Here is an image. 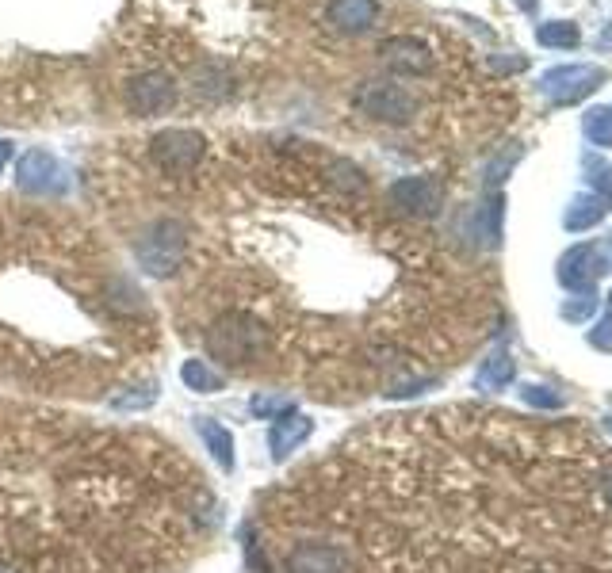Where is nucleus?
Wrapping results in <instances>:
<instances>
[{"instance_id": "nucleus-1", "label": "nucleus", "mask_w": 612, "mask_h": 573, "mask_svg": "<svg viewBox=\"0 0 612 573\" xmlns=\"http://www.w3.org/2000/svg\"><path fill=\"white\" fill-rule=\"evenodd\" d=\"M207 356L219 363H253L264 356V325L249 314H222L211 329H207Z\"/></svg>"}, {"instance_id": "nucleus-2", "label": "nucleus", "mask_w": 612, "mask_h": 573, "mask_svg": "<svg viewBox=\"0 0 612 573\" xmlns=\"http://www.w3.org/2000/svg\"><path fill=\"white\" fill-rule=\"evenodd\" d=\"M184 249H188V237H184V226L173 222V218H157L153 226L142 230L138 237V264L142 272L153 279L173 276L184 260Z\"/></svg>"}, {"instance_id": "nucleus-3", "label": "nucleus", "mask_w": 612, "mask_h": 573, "mask_svg": "<svg viewBox=\"0 0 612 573\" xmlns=\"http://www.w3.org/2000/svg\"><path fill=\"white\" fill-rule=\"evenodd\" d=\"M203 149H207V138L199 130H161L150 142V157L153 165L169 176H180V172H192L203 161Z\"/></svg>"}, {"instance_id": "nucleus-4", "label": "nucleus", "mask_w": 612, "mask_h": 573, "mask_svg": "<svg viewBox=\"0 0 612 573\" xmlns=\"http://www.w3.org/2000/svg\"><path fill=\"white\" fill-rule=\"evenodd\" d=\"M356 107L364 111V115H372L379 123H410L417 111V100L406 92L402 85H394V81H368L364 88H356Z\"/></svg>"}, {"instance_id": "nucleus-5", "label": "nucleus", "mask_w": 612, "mask_h": 573, "mask_svg": "<svg viewBox=\"0 0 612 573\" xmlns=\"http://www.w3.org/2000/svg\"><path fill=\"white\" fill-rule=\"evenodd\" d=\"M609 81V73L601 65H559L544 73V92L551 104H578L582 96H590Z\"/></svg>"}, {"instance_id": "nucleus-6", "label": "nucleus", "mask_w": 612, "mask_h": 573, "mask_svg": "<svg viewBox=\"0 0 612 573\" xmlns=\"http://www.w3.org/2000/svg\"><path fill=\"white\" fill-rule=\"evenodd\" d=\"M16 184L31 195H62L66 191V169L50 149H27L16 161Z\"/></svg>"}, {"instance_id": "nucleus-7", "label": "nucleus", "mask_w": 612, "mask_h": 573, "mask_svg": "<svg viewBox=\"0 0 612 573\" xmlns=\"http://www.w3.org/2000/svg\"><path fill=\"white\" fill-rule=\"evenodd\" d=\"M127 107L134 115H165L176 104V85L165 73H142L127 85Z\"/></svg>"}, {"instance_id": "nucleus-8", "label": "nucleus", "mask_w": 612, "mask_h": 573, "mask_svg": "<svg viewBox=\"0 0 612 573\" xmlns=\"http://www.w3.org/2000/svg\"><path fill=\"white\" fill-rule=\"evenodd\" d=\"M391 203L410 218H433L440 211V184L433 176H402L391 184Z\"/></svg>"}, {"instance_id": "nucleus-9", "label": "nucleus", "mask_w": 612, "mask_h": 573, "mask_svg": "<svg viewBox=\"0 0 612 573\" xmlns=\"http://www.w3.org/2000/svg\"><path fill=\"white\" fill-rule=\"evenodd\" d=\"M287 573H352V558L333 543H303L287 554Z\"/></svg>"}, {"instance_id": "nucleus-10", "label": "nucleus", "mask_w": 612, "mask_h": 573, "mask_svg": "<svg viewBox=\"0 0 612 573\" xmlns=\"http://www.w3.org/2000/svg\"><path fill=\"white\" fill-rule=\"evenodd\" d=\"M379 58L391 65L394 73H429V65H433V54H429V46L414 39V35H394L387 43L379 46Z\"/></svg>"}, {"instance_id": "nucleus-11", "label": "nucleus", "mask_w": 612, "mask_h": 573, "mask_svg": "<svg viewBox=\"0 0 612 573\" xmlns=\"http://www.w3.org/2000/svg\"><path fill=\"white\" fill-rule=\"evenodd\" d=\"M310 432H314V421H310L306 413H295V409H291L284 417H276L272 428H268V451H272V459L284 463L295 447H303L306 440H310Z\"/></svg>"}, {"instance_id": "nucleus-12", "label": "nucleus", "mask_w": 612, "mask_h": 573, "mask_svg": "<svg viewBox=\"0 0 612 573\" xmlns=\"http://www.w3.org/2000/svg\"><path fill=\"white\" fill-rule=\"evenodd\" d=\"M326 16L337 31L360 35V31H372L379 20V0H333Z\"/></svg>"}, {"instance_id": "nucleus-13", "label": "nucleus", "mask_w": 612, "mask_h": 573, "mask_svg": "<svg viewBox=\"0 0 612 573\" xmlns=\"http://www.w3.org/2000/svg\"><path fill=\"white\" fill-rule=\"evenodd\" d=\"M593 268H590V249L586 245H574L570 253H563L559 260V283L578 291V295H593Z\"/></svg>"}, {"instance_id": "nucleus-14", "label": "nucleus", "mask_w": 612, "mask_h": 573, "mask_svg": "<svg viewBox=\"0 0 612 573\" xmlns=\"http://www.w3.org/2000/svg\"><path fill=\"white\" fill-rule=\"evenodd\" d=\"M199 436H203V444H207V451H211V459L230 474L234 463H238V455H234V436H230L219 421H211V417L199 421Z\"/></svg>"}, {"instance_id": "nucleus-15", "label": "nucleus", "mask_w": 612, "mask_h": 573, "mask_svg": "<svg viewBox=\"0 0 612 573\" xmlns=\"http://www.w3.org/2000/svg\"><path fill=\"white\" fill-rule=\"evenodd\" d=\"M609 214V207H605V199L601 195H578V199H570V207H567V230L570 234H578V230H593L601 218Z\"/></svg>"}, {"instance_id": "nucleus-16", "label": "nucleus", "mask_w": 612, "mask_h": 573, "mask_svg": "<svg viewBox=\"0 0 612 573\" xmlns=\"http://www.w3.org/2000/svg\"><path fill=\"white\" fill-rule=\"evenodd\" d=\"M180 382H184L188 390H196V394H219L222 386H226L222 375L207 360H184V367H180Z\"/></svg>"}, {"instance_id": "nucleus-17", "label": "nucleus", "mask_w": 612, "mask_h": 573, "mask_svg": "<svg viewBox=\"0 0 612 573\" xmlns=\"http://www.w3.org/2000/svg\"><path fill=\"white\" fill-rule=\"evenodd\" d=\"M513 375H517V363L509 360L505 352H494L490 360H482L479 375H475V386L479 390H502V386L513 382Z\"/></svg>"}, {"instance_id": "nucleus-18", "label": "nucleus", "mask_w": 612, "mask_h": 573, "mask_svg": "<svg viewBox=\"0 0 612 573\" xmlns=\"http://www.w3.org/2000/svg\"><path fill=\"white\" fill-rule=\"evenodd\" d=\"M536 39H540V46H551V50H574V46L582 43V31H578V23L570 20H551L540 23Z\"/></svg>"}, {"instance_id": "nucleus-19", "label": "nucleus", "mask_w": 612, "mask_h": 573, "mask_svg": "<svg viewBox=\"0 0 612 573\" xmlns=\"http://www.w3.org/2000/svg\"><path fill=\"white\" fill-rule=\"evenodd\" d=\"M157 402V382H142V386H131L127 394H115L111 398V409L115 413H142V409H150V405Z\"/></svg>"}, {"instance_id": "nucleus-20", "label": "nucleus", "mask_w": 612, "mask_h": 573, "mask_svg": "<svg viewBox=\"0 0 612 573\" xmlns=\"http://www.w3.org/2000/svg\"><path fill=\"white\" fill-rule=\"evenodd\" d=\"M582 130H586V138L597 149H612V107H593V111H586Z\"/></svg>"}, {"instance_id": "nucleus-21", "label": "nucleus", "mask_w": 612, "mask_h": 573, "mask_svg": "<svg viewBox=\"0 0 612 573\" xmlns=\"http://www.w3.org/2000/svg\"><path fill=\"white\" fill-rule=\"evenodd\" d=\"M295 409V402L291 398H280V394H253V402H249V413L257 417V421H276V417H284V413H291Z\"/></svg>"}, {"instance_id": "nucleus-22", "label": "nucleus", "mask_w": 612, "mask_h": 573, "mask_svg": "<svg viewBox=\"0 0 612 573\" xmlns=\"http://www.w3.org/2000/svg\"><path fill=\"white\" fill-rule=\"evenodd\" d=\"M586 172H590V184L597 188L593 195H601V199H605V207H609V203H612V169H609V165H601L597 157H586Z\"/></svg>"}, {"instance_id": "nucleus-23", "label": "nucleus", "mask_w": 612, "mask_h": 573, "mask_svg": "<svg viewBox=\"0 0 612 573\" xmlns=\"http://www.w3.org/2000/svg\"><path fill=\"white\" fill-rule=\"evenodd\" d=\"M590 249V268H593V276H605L612 268V234L609 237H601V241H593V245H586Z\"/></svg>"}, {"instance_id": "nucleus-24", "label": "nucleus", "mask_w": 612, "mask_h": 573, "mask_svg": "<svg viewBox=\"0 0 612 573\" xmlns=\"http://www.w3.org/2000/svg\"><path fill=\"white\" fill-rule=\"evenodd\" d=\"M521 398L528 405H536V409H555V405H563V398L555 394V390H547V386H521Z\"/></svg>"}, {"instance_id": "nucleus-25", "label": "nucleus", "mask_w": 612, "mask_h": 573, "mask_svg": "<svg viewBox=\"0 0 612 573\" xmlns=\"http://www.w3.org/2000/svg\"><path fill=\"white\" fill-rule=\"evenodd\" d=\"M517 157H521V146L505 149L502 157H498V161H494V165L486 169V184H502V180H505V172L513 169V161H517Z\"/></svg>"}, {"instance_id": "nucleus-26", "label": "nucleus", "mask_w": 612, "mask_h": 573, "mask_svg": "<svg viewBox=\"0 0 612 573\" xmlns=\"http://www.w3.org/2000/svg\"><path fill=\"white\" fill-rule=\"evenodd\" d=\"M593 306H597V298H593V295L574 298V302H567V306H563V318H570V321L590 318V314H593Z\"/></svg>"}, {"instance_id": "nucleus-27", "label": "nucleus", "mask_w": 612, "mask_h": 573, "mask_svg": "<svg viewBox=\"0 0 612 573\" xmlns=\"http://www.w3.org/2000/svg\"><path fill=\"white\" fill-rule=\"evenodd\" d=\"M590 344L593 348H601V352H612V314L597 321V329L590 333Z\"/></svg>"}, {"instance_id": "nucleus-28", "label": "nucleus", "mask_w": 612, "mask_h": 573, "mask_svg": "<svg viewBox=\"0 0 612 573\" xmlns=\"http://www.w3.org/2000/svg\"><path fill=\"white\" fill-rule=\"evenodd\" d=\"M8 161H12V142H4V138H0V169H4Z\"/></svg>"}, {"instance_id": "nucleus-29", "label": "nucleus", "mask_w": 612, "mask_h": 573, "mask_svg": "<svg viewBox=\"0 0 612 573\" xmlns=\"http://www.w3.org/2000/svg\"><path fill=\"white\" fill-rule=\"evenodd\" d=\"M597 46H601V50H609V46H612V23L605 27V35H601V43H597Z\"/></svg>"}, {"instance_id": "nucleus-30", "label": "nucleus", "mask_w": 612, "mask_h": 573, "mask_svg": "<svg viewBox=\"0 0 612 573\" xmlns=\"http://www.w3.org/2000/svg\"><path fill=\"white\" fill-rule=\"evenodd\" d=\"M0 573H16V570H8V566H4V562H0Z\"/></svg>"}, {"instance_id": "nucleus-31", "label": "nucleus", "mask_w": 612, "mask_h": 573, "mask_svg": "<svg viewBox=\"0 0 612 573\" xmlns=\"http://www.w3.org/2000/svg\"><path fill=\"white\" fill-rule=\"evenodd\" d=\"M609 314H612V291H609Z\"/></svg>"}, {"instance_id": "nucleus-32", "label": "nucleus", "mask_w": 612, "mask_h": 573, "mask_svg": "<svg viewBox=\"0 0 612 573\" xmlns=\"http://www.w3.org/2000/svg\"><path fill=\"white\" fill-rule=\"evenodd\" d=\"M609 428H612V417H609Z\"/></svg>"}]
</instances>
